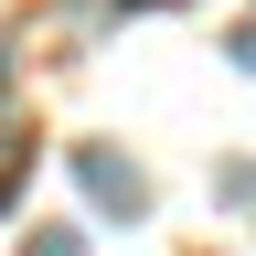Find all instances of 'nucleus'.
<instances>
[{
  "label": "nucleus",
  "instance_id": "nucleus-1",
  "mask_svg": "<svg viewBox=\"0 0 256 256\" xmlns=\"http://www.w3.org/2000/svg\"><path fill=\"white\" fill-rule=\"evenodd\" d=\"M75 182H86V203L107 214V224H139L150 214V171L118 160V150H75Z\"/></svg>",
  "mask_w": 256,
  "mask_h": 256
},
{
  "label": "nucleus",
  "instance_id": "nucleus-2",
  "mask_svg": "<svg viewBox=\"0 0 256 256\" xmlns=\"http://www.w3.org/2000/svg\"><path fill=\"white\" fill-rule=\"evenodd\" d=\"M22 171H32V139H22V128H0V192H11Z\"/></svg>",
  "mask_w": 256,
  "mask_h": 256
},
{
  "label": "nucleus",
  "instance_id": "nucleus-3",
  "mask_svg": "<svg viewBox=\"0 0 256 256\" xmlns=\"http://www.w3.org/2000/svg\"><path fill=\"white\" fill-rule=\"evenodd\" d=\"M22 256H86V246H75V235H64V224H43V235H32Z\"/></svg>",
  "mask_w": 256,
  "mask_h": 256
},
{
  "label": "nucleus",
  "instance_id": "nucleus-4",
  "mask_svg": "<svg viewBox=\"0 0 256 256\" xmlns=\"http://www.w3.org/2000/svg\"><path fill=\"white\" fill-rule=\"evenodd\" d=\"M224 192H235V203H256V160H224Z\"/></svg>",
  "mask_w": 256,
  "mask_h": 256
},
{
  "label": "nucleus",
  "instance_id": "nucleus-5",
  "mask_svg": "<svg viewBox=\"0 0 256 256\" xmlns=\"http://www.w3.org/2000/svg\"><path fill=\"white\" fill-rule=\"evenodd\" d=\"M235 64H246V75H256V22H246V32H235Z\"/></svg>",
  "mask_w": 256,
  "mask_h": 256
}]
</instances>
